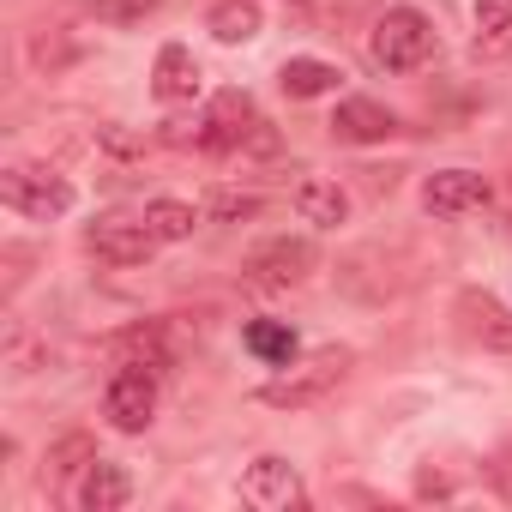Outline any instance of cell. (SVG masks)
Here are the masks:
<instances>
[{"label": "cell", "instance_id": "obj_1", "mask_svg": "<svg viewBox=\"0 0 512 512\" xmlns=\"http://www.w3.org/2000/svg\"><path fill=\"white\" fill-rule=\"evenodd\" d=\"M0 199H7L19 217L49 223V217H67L73 211V181L55 175L49 163H13L7 175H0Z\"/></svg>", "mask_w": 512, "mask_h": 512}, {"label": "cell", "instance_id": "obj_2", "mask_svg": "<svg viewBox=\"0 0 512 512\" xmlns=\"http://www.w3.org/2000/svg\"><path fill=\"white\" fill-rule=\"evenodd\" d=\"M314 266H320V253H314V241H308V235H272V241L247 260V290H260V296H284V290H296Z\"/></svg>", "mask_w": 512, "mask_h": 512}, {"label": "cell", "instance_id": "obj_3", "mask_svg": "<svg viewBox=\"0 0 512 512\" xmlns=\"http://www.w3.org/2000/svg\"><path fill=\"white\" fill-rule=\"evenodd\" d=\"M428 55H434V25H428V13L392 7V13L374 25V61H380L386 73H416Z\"/></svg>", "mask_w": 512, "mask_h": 512}, {"label": "cell", "instance_id": "obj_4", "mask_svg": "<svg viewBox=\"0 0 512 512\" xmlns=\"http://www.w3.org/2000/svg\"><path fill=\"white\" fill-rule=\"evenodd\" d=\"M344 374H350V356H344V350H314V356H308V362H296L284 380H272L260 398H266V404H278V410H302V404L326 398Z\"/></svg>", "mask_w": 512, "mask_h": 512}, {"label": "cell", "instance_id": "obj_5", "mask_svg": "<svg viewBox=\"0 0 512 512\" xmlns=\"http://www.w3.org/2000/svg\"><path fill=\"white\" fill-rule=\"evenodd\" d=\"M103 416H109L121 434H145V428H151V416H157V374H151V368L121 362V374H115V380H109V392H103Z\"/></svg>", "mask_w": 512, "mask_h": 512}, {"label": "cell", "instance_id": "obj_6", "mask_svg": "<svg viewBox=\"0 0 512 512\" xmlns=\"http://www.w3.org/2000/svg\"><path fill=\"white\" fill-rule=\"evenodd\" d=\"M241 500L253 512H296L308 500V488H302V476H296L290 458H253L247 476H241Z\"/></svg>", "mask_w": 512, "mask_h": 512}, {"label": "cell", "instance_id": "obj_7", "mask_svg": "<svg viewBox=\"0 0 512 512\" xmlns=\"http://www.w3.org/2000/svg\"><path fill=\"white\" fill-rule=\"evenodd\" d=\"M85 247L97 253L103 266H139L145 253L157 247V235H151L145 217H121V211H109V217H97V223L85 229Z\"/></svg>", "mask_w": 512, "mask_h": 512}, {"label": "cell", "instance_id": "obj_8", "mask_svg": "<svg viewBox=\"0 0 512 512\" xmlns=\"http://www.w3.org/2000/svg\"><path fill=\"white\" fill-rule=\"evenodd\" d=\"M422 205L434 217H464V211H482L488 205V181L476 169H434L422 181Z\"/></svg>", "mask_w": 512, "mask_h": 512}, {"label": "cell", "instance_id": "obj_9", "mask_svg": "<svg viewBox=\"0 0 512 512\" xmlns=\"http://www.w3.org/2000/svg\"><path fill=\"white\" fill-rule=\"evenodd\" d=\"M247 133H253V97H247V91H223V97L211 103L205 127L193 133V145H205V151H241Z\"/></svg>", "mask_w": 512, "mask_h": 512}, {"label": "cell", "instance_id": "obj_10", "mask_svg": "<svg viewBox=\"0 0 512 512\" xmlns=\"http://www.w3.org/2000/svg\"><path fill=\"white\" fill-rule=\"evenodd\" d=\"M73 500H79L85 512H121V506L133 500V476H127V464H115V458H91L85 476H79V488H73Z\"/></svg>", "mask_w": 512, "mask_h": 512}, {"label": "cell", "instance_id": "obj_11", "mask_svg": "<svg viewBox=\"0 0 512 512\" xmlns=\"http://www.w3.org/2000/svg\"><path fill=\"white\" fill-rule=\"evenodd\" d=\"M151 91H157V103H193V97H199V61H193L187 43H163V49H157Z\"/></svg>", "mask_w": 512, "mask_h": 512}, {"label": "cell", "instance_id": "obj_12", "mask_svg": "<svg viewBox=\"0 0 512 512\" xmlns=\"http://www.w3.org/2000/svg\"><path fill=\"white\" fill-rule=\"evenodd\" d=\"M332 133H338L344 145H380V139H392V133H398V121H392V109H386V103H374V97H350V103H338Z\"/></svg>", "mask_w": 512, "mask_h": 512}, {"label": "cell", "instance_id": "obj_13", "mask_svg": "<svg viewBox=\"0 0 512 512\" xmlns=\"http://www.w3.org/2000/svg\"><path fill=\"white\" fill-rule=\"evenodd\" d=\"M458 320H464V332H470L476 344H488V350H512V314H506L494 296L464 290V296H458Z\"/></svg>", "mask_w": 512, "mask_h": 512}, {"label": "cell", "instance_id": "obj_14", "mask_svg": "<svg viewBox=\"0 0 512 512\" xmlns=\"http://www.w3.org/2000/svg\"><path fill=\"white\" fill-rule=\"evenodd\" d=\"M296 211L314 229H338V223H350V193L326 175H308V181H296Z\"/></svg>", "mask_w": 512, "mask_h": 512}, {"label": "cell", "instance_id": "obj_15", "mask_svg": "<svg viewBox=\"0 0 512 512\" xmlns=\"http://www.w3.org/2000/svg\"><path fill=\"white\" fill-rule=\"evenodd\" d=\"M338 79H344V73H338L332 61H314V55H296V61H284V73H278V85H284L290 97H302V103H308V97H332Z\"/></svg>", "mask_w": 512, "mask_h": 512}, {"label": "cell", "instance_id": "obj_16", "mask_svg": "<svg viewBox=\"0 0 512 512\" xmlns=\"http://www.w3.org/2000/svg\"><path fill=\"white\" fill-rule=\"evenodd\" d=\"M260 25H266V13H260V0H223V7L211 13V37L217 43H253L260 37Z\"/></svg>", "mask_w": 512, "mask_h": 512}, {"label": "cell", "instance_id": "obj_17", "mask_svg": "<svg viewBox=\"0 0 512 512\" xmlns=\"http://www.w3.org/2000/svg\"><path fill=\"white\" fill-rule=\"evenodd\" d=\"M145 223H151L157 241H187V235L199 229V211H193L187 199H169V193H163V199L145 205Z\"/></svg>", "mask_w": 512, "mask_h": 512}, {"label": "cell", "instance_id": "obj_18", "mask_svg": "<svg viewBox=\"0 0 512 512\" xmlns=\"http://www.w3.org/2000/svg\"><path fill=\"white\" fill-rule=\"evenodd\" d=\"M247 350L260 356V362L290 368V356H296V332H290L284 320H253V326H247Z\"/></svg>", "mask_w": 512, "mask_h": 512}, {"label": "cell", "instance_id": "obj_19", "mask_svg": "<svg viewBox=\"0 0 512 512\" xmlns=\"http://www.w3.org/2000/svg\"><path fill=\"white\" fill-rule=\"evenodd\" d=\"M115 350H121V362H133V368H151V374H163V368L175 362L157 326H133V332H127V338H121Z\"/></svg>", "mask_w": 512, "mask_h": 512}, {"label": "cell", "instance_id": "obj_20", "mask_svg": "<svg viewBox=\"0 0 512 512\" xmlns=\"http://www.w3.org/2000/svg\"><path fill=\"white\" fill-rule=\"evenodd\" d=\"M512 37V0H476V49H500Z\"/></svg>", "mask_w": 512, "mask_h": 512}, {"label": "cell", "instance_id": "obj_21", "mask_svg": "<svg viewBox=\"0 0 512 512\" xmlns=\"http://www.w3.org/2000/svg\"><path fill=\"white\" fill-rule=\"evenodd\" d=\"M211 217H217V223H247V217H260V193L223 187V193H211Z\"/></svg>", "mask_w": 512, "mask_h": 512}, {"label": "cell", "instance_id": "obj_22", "mask_svg": "<svg viewBox=\"0 0 512 512\" xmlns=\"http://www.w3.org/2000/svg\"><path fill=\"white\" fill-rule=\"evenodd\" d=\"M97 145H103L109 157H121V163L145 157V139H139L133 127H121V121H103V127H97Z\"/></svg>", "mask_w": 512, "mask_h": 512}]
</instances>
